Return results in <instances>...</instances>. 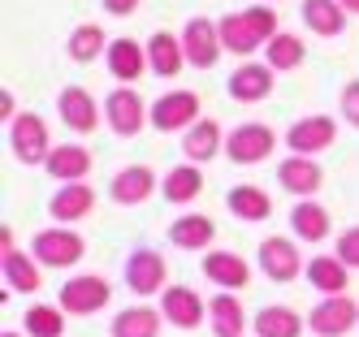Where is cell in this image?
<instances>
[{"label": "cell", "mask_w": 359, "mask_h": 337, "mask_svg": "<svg viewBox=\"0 0 359 337\" xmlns=\"http://www.w3.org/2000/svg\"><path fill=\"white\" fill-rule=\"evenodd\" d=\"M217 26H221L225 52H234V57H251V52L269 48V39L277 35V9L273 5H251V9L217 18Z\"/></svg>", "instance_id": "obj_1"}, {"label": "cell", "mask_w": 359, "mask_h": 337, "mask_svg": "<svg viewBox=\"0 0 359 337\" xmlns=\"http://www.w3.org/2000/svg\"><path fill=\"white\" fill-rule=\"evenodd\" d=\"M31 255L39 259L43 268H57V273H65V268H74V264H83V255H87V242H83V233L74 229V225H48V229H39L35 238H31Z\"/></svg>", "instance_id": "obj_2"}, {"label": "cell", "mask_w": 359, "mask_h": 337, "mask_svg": "<svg viewBox=\"0 0 359 337\" xmlns=\"http://www.w3.org/2000/svg\"><path fill=\"white\" fill-rule=\"evenodd\" d=\"M104 121H109V130L117 139H139L143 130L151 125V104L135 91V87H113L109 95H104Z\"/></svg>", "instance_id": "obj_3"}, {"label": "cell", "mask_w": 359, "mask_h": 337, "mask_svg": "<svg viewBox=\"0 0 359 337\" xmlns=\"http://www.w3.org/2000/svg\"><path fill=\"white\" fill-rule=\"evenodd\" d=\"M53 135H48V121L39 113H18L9 121V151L18 156L22 165H31V169H43V160L53 156Z\"/></svg>", "instance_id": "obj_4"}, {"label": "cell", "mask_w": 359, "mask_h": 337, "mask_svg": "<svg viewBox=\"0 0 359 337\" xmlns=\"http://www.w3.org/2000/svg\"><path fill=\"white\" fill-rule=\"evenodd\" d=\"M255 268L264 273V281L273 285H290L299 281L303 273V251H299V238H286V233H269L255 251Z\"/></svg>", "instance_id": "obj_5"}, {"label": "cell", "mask_w": 359, "mask_h": 337, "mask_svg": "<svg viewBox=\"0 0 359 337\" xmlns=\"http://www.w3.org/2000/svg\"><path fill=\"white\" fill-rule=\"evenodd\" d=\"M277 143H281V139L273 135V125H264V121H243V125H234V130L225 135V156H229L234 165L251 169V165H264Z\"/></svg>", "instance_id": "obj_6"}, {"label": "cell", "mask_w": 359, "mask_h": 337, "mask_svg": "<svg viewBox=\"0 0 359 337\" xmlns=\"http://www.w3.org/2000/svg\"><path fill=\"white\" fill-rule=\"evenodd\" d=\"M203 104L195 91L177 87V91H165L161 99H151V130H161V135H187V130L203 117L199 113Z\"/></svg>", "instance_id": "obj_7"}, {"label": "cell", "mask_w": 359, "mask_h": 337, "mask_svg": "<svg viewBox=\"0 0 359 337\" xmlns=\"http://www.w3.org/2000/svg\"><path fill=\"white\" fill-rule=\"evenodd\" d=\"M109 298H113L109 277H100V273H83V277H69V281L61 285L57 307L65 311V316H95L100 307H109Z\"/></svg>", "instance_id": "obj_8"}, {"label": "cell", "mask_w": 359, "mask_h": 337, "mask_svg": "<svg viewBox=\"0 0 359 337\" xmlns=\"http://www.w3.org/2000/svg\"><path fill=\"white\" fill-rule=\"evenodd\" d=\"M307 329L316 337H346V333L359 329V303L351 294H325L307 311Z\"/></svg>", "instance_id": "obj_9"}, {"label": "cell", "mask_w": 359, "mask_h": 337, "mask_svg": "<svg viewBox=\"0 0 359 337\" xmlns=\"http://www.w3.org/2000/svg\"><path fill=\"white\" fill-rule=\"evenodd\" d=\"M165 255L156 247H135L126 255V285H130V294L139 298H151V294H165Z\"/></svg>", "instance_id": "obj_10"}, {"label": "cell", "mask_w": 359, "mask_h": 337, "mask_svg": "<svg viewBox=\"0 0 359 337\" xmlns=\"http://www.w3.org/2000/svg\"><path fill=\"white\" fill-rule=\"evenodd\" d=\"M286 143L294 156H320L329 151L333 143H338V117H329V113H312V117H299L290 130H286Z\"/></svg>", "instance_id": "obj_11"}, {"label": "cell", "mask_w": 359, "mask_h": 337, "mask_svg": "<svg viewBox=\"0 0 359 337\" xmlns=\"http://www.w3.org/2000/svg\"><path fill=\"white\" fill-rule=\"evenodd\" d=\"M182 48H187V65L191 69H212L221 61V52H225L221 26L212 18H191L182 26Z\"/></svg>", "instance_id": "obj_12"}, {"label": "cell", "mask_w": 359, "mask_h": 337, "mask_svg": "<svg viewBox=\"0 0 359 337\" xmlns=\"http://www.w3.org/2000/svg\"><path fill=\"white\" fill-rule=\"evenodd\" d=\"M277 186L294 195V199H316L320 186H325V169L316 165V156H286V160L277 165Z\"/></svg>", "instance_id": "obj_13"}, {"label": "cell", "mask_w": 359, "mask_h": 337, "mask_svg": "<svg viewBox=\"0 0 359 337\" xmlns=\"http://www.w3.org/2000/svg\"><path fill=\"white\" fill-rule=\"evenodd\" d=\"M156 191H161V177L151 173L147 165H121L113 173V181H109V199L117 207H139V203H147Z\"/></svg>", "instance_id": "obj_14"}, {"label": "cell", "mask_w": 359, "mask_h": 337, "mask_svg": "<svg viewBox=\"0 0 359 337\" xmlns=\"http://www.w3.org/2000/svg\"><path fill=\"white\" fill-rule=\"evenodd\" d=\"M273 83H277V69L269 61H243L234 74H229V99H238V104H260L273 95Z\"/></svg>", "instance_id": "obj_15"}, {"label": "cell", "mask_w": 359, "mask_h": 337, "mask_svg": "<svg viewBox=\"0 0 359 337\" xmlns=\"http://www.w3.org/2000/svg\"><path fill=\"white\" fill-rule=\"evenodd\" d=\"M100 104H95V95L87 91V87H65L61 95H57V117H61V125L69 130V135H91V130L100 125Z\"/></svg>", "instance_id": "obj_16"}, {"label": "cell", "mask_w": 359, "mask_h": 337, "mask_svg": "<svg viewBox=\"0 0 359 337\" xmlns=\"http://www.w3.org/2000/svg\"><path fill=\"white\" fill-rule=\"evenodd\" d=\"M161 311H165V320L173 329H182V333H191V329H199L203 320H208V303H203L191 285H165Z\"/></svg>", "instance_id": "obj_17"}, {"label": "cell", "mask_w": 359, "mask_h": 337, "mask_svg": "<svg viewBox=\"0 0 359 337\" xmlns=\"http://www.w3.org/2000/svg\"><path fill=\"white\" fill-rule=\"evenodd\" d=\"M95 212V191L91 181H65V186L53 191V199H48V216H53L57 225H79L83 216Z\"/></svg>", "instance_id": "obj_18"}, {"label": "cell", "mask_w": 359, "mask_h": 337, "mask_svg": "<svg viewBox=\"0 0 359 337\" xmlns=\"http://www.w3.org/2000/svg\"><path fill=\"white\" fill-rule=\"evenodd\" d=\"M203 277H208L217 290L243 294L247 285H251V264L238 251H203Z\"/></svg>", "instance_id": "obj_19"}, {"label": "cell", "mask_w": 359, "mask_h": 337, "mask_svg": "<svg viewBox=\"0 0 359 337\" xmlns=\"http://www.w3.org/2000/svg\"><path fill=\"white\" fill-rule=\"evenodd\" d=\"M104 65H109V74L117 78L121 87H135L139 78H147V74H151V65H147V43H135V39H113V43H109V52H104Z\"/></svg>", "instance_id": "obj_20"}, {"label": "cell", "mask_w": 359, "mask_h": 337, "mask_svg": "<svg viewBox=\"0 0 359 337\" xmlns=\"http://www.w3.org/2000/svg\"><path fill=\"white\" fill-rule=\"evenodd\" d=\"M0 281H5V294H35L43 285V264L31 251H5L0 255Z\"/></svg>", "instance_id": "obj_21"}, {"label": "cell", "mask_w": 359, "mask_h": 337, "mask_svg": "<svg viewBox=\"0 0 359 337\" xmlns=\"http://www.w3.org/2000/svg\"><path fill=\"white\" fill-rule=\"evenodd\" d=\"M247 324H251V316H247V307H243V298L234 290H217L208 298V329H212V337H247Z\"/></svg>", "instance_id": "obj_22"}, {"label": "cell", "mask_w": 359, "mask_h": 337, "mask_svg": "<svg viewBox=\"0 0 359 337\" xmlns=\"http://www.w3.org/2000/svg\"><path fill=\"white\" fill-rule=\"evenodd\" d=\"M329 233H333L329 207L316 203V199H294V207H290V238H299V242H307V247H316V242L329 238Z\"/></svg>", "instance_id": "obj_23"}, {"label": "cell", "mask_w": 359, "mask_h": 337, "mask_svg": "<svg viewBox=\"0 0 359 337\" xmlns=\"http://www.w3.org/2000/svg\"><path fill=\"white\" fill-rule=\"evenodd\" d=\"M221 151H225V130H221L217 117H199L182 135V156L191 165H208V160H217Z\"/></svg>", "instance_id": "obj_24"}, {"label": "cell", "mask_w": 359, "mask_h": 337, "mask_svg": "<svg viewBox=\"0 0 359 337\" xmlns=\"http://www.w3.org/2000/svg\"><path fill=\"white\" fill-rule=\"evenodd\" d=\"M43 173L57 181V186H65V181H87L91 177V151L83 143H57L53 156L43 160Z\"/></svg>", "instance_id": "obj_25"}, {"label": "cell", "mask_w": 359, "mask_h": 337, "mask_svg": "<svg viewBox=\"0 0 359 337\" xmlns=\"http://www.w3.org/2000/svg\"><path fill=\"white\" fill-rule=\"evenodd\" d=\"M147 65L156 78H177L187 69V48H182V35L173 31H151L147 35Z\"/></svg>", "instance_id": "obj_26"}, {"label": "cell", "mask_w": 359, "mask_h": 337, "mask_svg": "<svg viewBox=\"0 0 359 337\" xmlns=\"http://www.w3.org/2000/svg\"><path fill=\"white\" fill-rule=\"evenodd\" d=\"M299 18H303V26L312 31L316 39H338L342 31H346V9L338 5V0H303L299 5Z\"/></svg>", "instance_id": "obj_27"}, {"label": "cell", "mask_w": 359, "mask_h": 337, "mask_svg": "<svg viewBox=\"0 0 359 337\" xmlns=\"http://www.w3.org/2000/svg\"><path fill=\"white\" fill-rule=\"evenodd\" d=\"M251 329H255V337H303L307 316H299L286 303H269L251 316Z\"/></svg>", "instance_id": "obj_28"}, {"label": "cell", "mask_w": 359, "mask_h": 337, "mask_svg": "<svg viewBox=\"0 0 359 337\" xmlns=\"http://www.w3.org/2000/svg\"><path fill=\"white\" fill-rule=\"evenodd\" d=\"M169 242L177 251H203V247L217 242V221L203 216V212H182L169 225Z\"/></svg>", "instance_id": "obj_29"}, {"label": "cell", "mask_w": 359, "mask_h": 337, "mask_svg": "<svg viewBox=\"0 0 359 337\" xmlns=\"http://www.w3.org/2000/svg\"><path fill=\"white\" fill-rule=\"evenodd\" d=\"M161 195H165V203H173V207H187V203H195L199 195H203V169L199 165H173L165 177H161Z\"/></svg>", "instance_id": "obj_30"}, {"label": "cell", "mask_w": 359, "mask_h": 337, "mask_svg": "<svg viewBox=\"0 0 359 337\" xmlns=\"http://www.w3.org/2000/svg\"><path fill=\"white\" fill-rule=\"evenodd\" d=\"M109 35H104V26H95V22H79L69 31V39H65V57L74 61V65H91V61H100L109 52Z\"/></svg>", "instance_id": "obj_31"}, {"label": "cell", "mask_w": 359, "mask_h": 337, "mask_svg": "<svg viewBox=\"0 0 359 337\" xmlns=\"http://www.w3.org/2000/svg\"><path fill=\"white\" fill-rule=\"evenodd\" d=\"M161 329H165V311H161V307L139 303V307L117 311L109 333H113V337H161Z\"/></svg>", "instance_id": "obj_32"}, {"label": "cell", "mask_w": 359, "mask_h": 337, "mask_svg": "<svg viewBox=\"0 0 359 337\" xmlns=\"http://www.w3.org/2000/svg\"><path fill=\"white\" fill-rule=\"evenodd\" d=\"M307 285L325 298V294H346V285H351V268L342 264L338 255H316V259H307Z\"/></svg>", "instance_id": "obj_33"}, {"label": "cell", "mask_w": 359, "mask_h": 337, "mask_svg": "<svg viewBox=\"0 0 359 337\" xmlns=\"http://www.w3.org/2000/svg\"><path fill=\"white\" fill-rule=\"evenodd\" d=\"M225 207H229L238 221H247V225H260V221L273 216V199H269V191L251 186V181H243V186L229 191V195H225Z\"/></svg>", "instance_id": "obj_34"}, {"label": "cell", "mask_w": 359, "mask_h": 337, "mask_svg": "<svg viewBox=\"0 0 359 337\" xmlns=\"http://www.w3.org/2000/svg\"><path fill=\"white\" fill-rule=\"evenodd\" d=\"M264 61H269L277 74H290V69H299V65L307 61V43H303L299 35H290V31H277V35L269 39V48H264Z\"/></svg>", "instance_id": "obj_35"}, {"label": "cell", "mask_w": 359, "mask_h": 337, "mask_svg": "<svg viewBox=\"0 0 359 337\" xmlns=\"http://www.w3.org/2000/svg\"><path fill=\"white\" fill-rule=\"evenodd\" d=\"M22 329L31 337H61L65 333V311L53 307V303H35L27 316H22Z\"/></svg>", "instance_id": "obj_36"}, {"label": "cell", "mask_w": 359, "mask_h": 337, "mask_svg": "<svg viewBox=\"0 0 359 337\" xmlns=\"http://www.w3.org/2000/svg\"><path fill=\"white\" fill-rule=\"evenodd\" d=\"M333 255H338L351 273L359 268V225H351V229H342V233H338V247H333Z\"/></svg>", "instance_id": "obj_37"}, {"label": "cell", "mask_w": 359, "mask_h": 337, "mask_svg": "<svg viewBox=\"0 0 359 337\" xmlns=\"http://www.w3.org/2000/svg\"><path fill=\"white\" fill-rule=\"evenodd\" d=\"M338 113H342L346 125L359 130V78H351V83L342 87V95H338Z\"/></svg>", "instance_id": "obj_38"}, {"label": "cell", "mask_w": 359, "mask_h": 337, "mask_svg": "<svg viewBox=\"0 0 359 337\" xmlns=\"http://www.w3.org/2000/svg\"><path fill=\"white\" fill-rule=\"evenodd\" d=\"M100 5H104L109 18H130V13H139L143 0H100Z\"/></svg>", "instance_id": "obj_39"}, {"label": "cell", "mask_w": 359, "mask_h": 337, "mask_svg": "<svg viewBox=\"0 0 359 337\" xmlns=\"http://www.w3.org/2000/svg\"><path fill=\"white\" fill-rule=\"evenodd\" d=\"M0 117H5V121L18 117V99H13V91H5V99H0Z\"/></svg>", "instance_id": "obj_40"}, {"label": "cell", "mask_w": 359, "mask_h": 337, "mask_svg": "<svg viewBox=\"0 0 359 337\" xmlns=\"http://www.w3.org/2000/svg\"><path fill=\"white\" fill-rule=\"evenodd\" d=\"M5 251H18V238H13V225H5V229H0V255H5Z\"/></svg>", "instance_id": "obj_41"}, {"label": "cell", "mask_w": 359, "mask_h": 337, "mask_svg": "<svg viewBox=\"0 0 359 337\" xmlns=\"http://www.w3.org/2000/svg\"><path fill=\"white\" fill-rule=\"evenodd\" d=\"M338 5H342V9H346L351 18H359V0H338Z\"/></svg>", "instance_id": "obj_42"}, {"label": "cell", "mask_w": 359, "mask_h": 337, "mask_svg": "<svg viewBox=\"0 0 359 337\" xmlns=\"http://www.w3.org/2000/svg\"><path fill=\"white\" fill-rule=\"evenodd\" d=\"M0 337H31V333H27V329H5Z\"/></svg>", "instance_id": "obj_43"}, {"label": "cell", "mask_w": 359, "mask_h": 337, "mask_svg": "<svg viewBox=\"0 0 359 337\" xmlns=\"http://www.w3.org/2000/svg\"><path fill=\"white\" fill-rule=\"evenodd\" d=\"M264 5H281V0H264Z\"/></svg>", "instance_id": "obj_44"}]
</instances>
